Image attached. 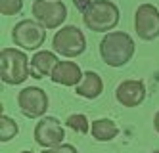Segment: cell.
I'll return each instance as SVG.
<instances>
[{"label":"cell","instance_id":"cell-1","mask_svg":"<svg viewBox=\"0 0 159 153\" xmlns=\"http://www.w3.org/2000/svg\"><path fill=\"white\" fill-rule=\"evenodd\" d=\"M136 52V44L132 37L125 31H111L104 34L100 40V57L109 67H123L127 65Z\"/></svg>","mask_w":159,"mask_h":153},{"label":"cell","instance_id":"cell-2","mask_svg":"<svg viewBox=\"0 0 159 153\" xmlns=\"http://www.w3.org/2000/svg\"><path fill=\"white\" fill-rule=\"evenodd\" d=\"M31 77V60L19 48L8 46L0 50V79L8 86H16Z\"/></svg>","mask_w":159,"mask_h":153},{"label":"cell","instance_id":"cell-3","mask_svg":"<svg viewBox=\"0 0 159 153\" xmlns=\"http://www.w3.org/2000/svg\"><path fill=\"white\" fill-rule=\"evenodd\" d=\"M119 19H121V11L117 4L111 2V0H96V4H92L86 14H83L84 27L88 31L104 33V34L115 31V27L119 25Z\"/></svg>","mask_w":159,"mask_h":153},{"label":"cell","instance_id":"cell-4","mask_svg":"<svg viewBox=\"0 0 159 153\" xmlns=\"http://www.w3.org/2000/svg\"><path fill=\"white\" fill-rule=\"evenodd\" d=\"M52 52L63 57H79L86 52V37L84 33L75 25H63L56 31L52 38Z\"/></svg>","mask_w":159,"mask_h":153},{"label":"cell","instance_id":"cell-5","mask_svg":"<svg viewBox=\"0 0 159 153\" xmlns=\"http://www.w3.org/2000/svg\"><path fill=\"white\" fill-rule=\"evenodd\" d=\"M46 40V29L37 19H21L12 29V42L23 50L39 52Z\"/></svg>","mask_w":159,"mask_h":153},{"label":"cell","instance_id":"cell-6","mask_svg":"<svg viewBox=\"0 0 159 153\" xmlns=\"http://www.w3.org/2000/svg\"><path fill=\"white\" fill-rule=\"evenodd\" d=\"M33 16L44 29H61L67 17V6L61 0H35Z\"/></svg>","mask_w":159,"mask_h":153},{"label":"cell","instance_id":"cell-7","mask_svg":"<svg viewBox=\"0 0 159 153\" xmlns=\"http://www.w3.org/2000/svg\"><path fill=\"white\" fill-rule=\"evenodd\" d=\"M17 105H19V111L27 119H42V117H46L50 100H48V94L42 88L27 86L17 94Z\"/></svg>","mask_w":159,"mask_h":153},{"label":"cell","instance_id":"cell-8","mask_svg":"<svg viewBox=\"0 0 159 153\" xmlns=\"http://www.w3.org/2000/svg\"><path fill=\"white\" fill-rule=\"evenodd\" d=\"M33 138H35V142L40 147L52 149V147H58L63 144L65 128H63L61 121L56 119V117H42L37 123L35 130H33Z\"/></svg>","mask_w":159,"mask_h":153},{"label":"cell","instance_id":"cell-9","mask_svg":"<svg viewBox=\"0 0 159 153\" xmlns=\"http://www.w3.org/2000/svg\"><path fill=\"white\" fill-rule=\"evenodd\" d=\"M134 31L146 42H152V40L159 38V10L153 4L146 2V4H140L136 8Z\"/></svg>","mask_w":159,"mask_h":153},{"label":"cell","instance_id":"cell-10","mask_svg":"<svg viewBox=\"0 0 159 153\" xmlns=\"http://www.w3.org/2000/svg\"><path fill=\"white\" fill-rule=\"evenodd\" d=\"M115 100L123 107H138L146 100V84L140 79H127L115 88Z\"/></svg>","mask_w":159,"mask_h":153},{"label":"cell","instance_id":"cell-11","mask_svg":"<svg viewBox=\"0 0 159 153\" xmlns=\"http://www.w3.org/2000/svg\"><path fill=\"white\" fill-rule=\"evenodd\" d=\"M84 73L81 71L75 61H58L56 69L50 75V80L56 82V84H61V86H79L83 80Z\"/></svg>","mask_w":159,"mask_h":153},{"label":"cell","instance_id":"cell-12","mask_svg":"<svg viewBox=\"0 0 159 153\" xmlns=\"http://www.w3.org/2000/svg\"><path fill=\"white\" fill-rule=\"evenodd\" d=\"M58 56L56 52H50V50H39L33 54L31 57V77L33 79H44V77H50L52 71L58 65Z\"/></svg>","mask_w":159,"mask_h":153},{"label":"cell","instance_id":"cell-13","mask_svg":"<svg viewBox=\"0 0 159 153\" xmlns=\"http://www.w3.org/2000/svg\"><path fill=\"white\" fill-rule=\"evenodd\" d=\"M102 92H104V80L96 71H86L81 84L75 88V94L84 100H96L102 96Z\"/></svg>","mask_w":159,"mask_h":153},{"label":"cell","instance_id":"cell-14","mask_svg":"<svg viewBox=\"0 0 159 153\" xmlns=\"http://www.w3.org/2000/svg\"><path fill=\"white\" fill-rule=\"evenodd\" d=\"M90 134L96 142H111L119 136V126L111 119H96L90 128Z\"/></svg>","mask_w":159,"mask_h":153},{"label":"cell","instance_id":"cell-15","mask_svg":"<svg viewBox=\"0 0 159 153\" xmlns=\"http://www.w3.org/2000/svg\"><path fill=\"white\" fill-rule=\"evenodd\" d=\"M17 132H19L17 123L12 119V117H8V115L2 113V117H0V142L2 144L12 142V140L17 136Z\"/></svg>","mask_w":159,"mask_h":153},{"label":"cell","instance_id":"cell-16","mask_svg":"<svg viewBox=\"0 0 159 153\" xmlns=\"http://www.w3.org/2000/svg\"><path fill=\"white\" fill-rule=\"evenodd\" d=\"M65 126H67V128H71L73 132L84 136V134L90 132V128H92V123L86 119V115H83V113H73V115H69V117L65 119Z\"/></svg>","mask_w":159,"mask_h":153},{"label":"cell","instance_id":"cell-17","mask_svg":"<svg viewBox=\"0 0 159 153\" xmlns=\"http://www.w3.org/2000/svg\"><path fill=\"white\" fill-rule=\"evenodd\" d=\"M23 10V0H0V14L16 16Z\"/></svg>","mask_w":159,"mask_h":153},{"label":"cell","instance_id":"cell-18","mask_svg":"<svg viewBox=\"0 0 159 153\" xmlns=\"http://www.w3.org/2000/svg\"><path fill=\"white\" fill-rule=\"evenodd\" d=\"M42 153H79V151H77V147L71 146V144H61V146H58V147L44 149Z\"/></svg>","mask_w":159,"mask_h":153},{"label":"cell","instance_id":"cell-19","mask_svg":"<svg viewBox=\"0 0 159 153\" xmlns=\"http://www.w3.org/2000/svg\"><path fill=\"white\" fill-rule=\"evenodd\" d=\"M73 4H75V8L81 11V14H86V11L90 10V6L96 4V0H73Z\"/></svg>","mask_w":159,"mask_h":153},{"label":"cell","instance_id":"cell-20","mask_svg":"<svg viewBox=\"0 0 159 153\" xmlns=\"http://www.w3.org/2000/svg\"><path fill=\"white\" fill-rule=\"evenodd\" d=\"M153 128H155V132L159 134V109H157V113L153 115Z\"/></svg>","mask_w":159,"mask_h":153},{"label":"cell","instance_id":"cell-21","mask_svg":"<svg viewBox=\"0 0 159 153\" xmlns=\"http://www.w3.org/2000/svg\"><path fill=\"white\" fill-rule=\"evenodd\" d=\"M19 153H35V151H29V149H25V151H19Z\"/></svg>","mask_w":159,"mask_h":153},{"label":"cell","instance_id":"cell-22","mask_svg":"<svg viewBox=\"0 0 159 153\" xmlns=\"http://www.w3.org/2000/svg\"><path fill=\"white\" fill-rule=\"evenodd\" d=\"M152 153H159V149H155V151H152Z\"/></svg>","mask_w":159,"mask_h":153}]
</instances>
